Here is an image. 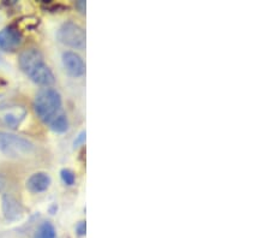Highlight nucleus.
<instances>
[{"label":"nucleus","instance_id":"obj_1","mask_svg":"<svg viewBox=\"0 0 270 238\" xmlns=\"http://www.w3.org/2000/svg\"><path fill=\"white\" fill-rule=\"evenodd\" d=\"M19 66L34 83L42 87H51L55 82V77L45 58L38 50L29 48L19 55Z\"/></svg>","mask_w":270,"mask_h":238},{"label":"nucleus","instance_id":"obj_2","mask_svg":"<svg viewBox=\"0 0 270 238\" xmlns=\"http://www.w3.org/2000/svg\"><path fill=\"white\" fill-rule=\"evenodd\" d=\"M61 96L54 88L46 87L38 90L35 95L34 110L42 122L48 124L60 113Z\"/></svg>","mask_w":270,"mask_h":238},{"label":"nucleus","instance_id":"obj_3","mask_svg":"<svg viewBox=\"0 0 270 238\" xmlns=\"http://www.w3.org/2000/svg\"><path fill=\"white\" fill-rule=\"evenodd\" d=\"M0 151L11 158H24L34 153V143L15 133L0 131Z\"/></svg>","mask_w":270,"mask_h":238},{"label":"nucleus","instance_id":"obj_4","mask_svg":"<svg viewBox=\"0 0 270 238\" xmlns=\"http://www.w3.org/2000/svg\"><path fill=\"white\" fill-rule=\"evenodd\" d=\"M57 38L65 46L74 50H84L87 46V35L84 29L74 22H65L60 25Z\"/></svg>","mask_w":270,"mask_h":238},{"label":"nucleus","instance_id":"obj_5","mask_svg":"<svg viewBox=\"0 0 270 238\" xmlns=\"http://www.w3.org/2000/svg\"><path fill=\"white\" fill-rule=\"evenodd\" d=\"M25 116H27V111L21 106L0 107V123L10 129L18 128Z\"/></svg>","mask_w":270,"mask_h":238},{"label":"nucleus","instance_id":"obj_6","mask_svg":"<svg viewBox=\"0 0 270 238\" xmlns=\"http://www.w3.org/2000/svg\"><path fill=\"white\" fill-rule=\"evenodd\" d=\"M63 65L66 73L72 77H82L86 74V64L80 54L76 52L66 51L61 57Z\"/></svg>","mask_w":270,"mask_h":238},{"label":"nucleus","instance_id":"obj_7","mask_svg":"<svg viewBox=\"0 0 270 238\" xmlns=\"http://www.w3.org/2000/svg\"><path fill=\"white\" fill-rule=\"evenodd\" d=\"M22 37L21 31L15 27H8L0 30V48L3 51H14L21 46Z\"/></svg>","mask_w":270,"mask_h":238},{"label":"nucleus","instance_id":"obj_8","mask_svg":"<svg viewBox=\"0 0 270 238\" xmlns=\"http://www.w3.org/2000/svg\"><path fill=\"white\" fill-rule=\"evenodd\" d=\"M2 207L3 213L9 221H17L23 217V207L19 203L17 198H15L12 195L5 194L2 198Z\"/></svg>","mask_w":270,"mask_h":238},{"label":"nucleus","instance_id":"obj_9","mask_svg":"<svg viewBox=\"0 0 270 238\" xmlns=\"http://www.w3.org/2000/svg\"><path fill=\"white\" fill-rule=\"evenodd\" d=\"M52 183L50 175L46 172H36L32 174L27 181V189L29 191L38 194V192L46 191Z\"/></svg>","mask_w":270,"mask_h":238},{"label":"nucleus","instance_id":"obj_10","mask_svg":"<svg viewBox=\"0 0 270 238\" xmlns=\"http://www.w3.org/2000/svg\"><path fill=\"white\" fill-rule=\"evenodd\" d=\"M48 125H50V128L53 130L54 132H66L67 130H69V119H67V117L65 116L64 113H59V115L54 117V118L48 123Z\"/></svg>","mask_w":270,"mask_h":238},{"label":"nucleus","instance_id":"obj_11","mask_svg":"<svg viewBox=\"0 0 270 238\" xmlns=\"http://www.w3.org/2000/svg\"><path fill=\"white\" fill-rule=\"evenodd\" d=\"M57 237V232H55L54 226L50 221H45L42 223L38 229L35 232L34 238H55Z\"/></svg>","mask_w":270,"mask_h":238},{"label":"nucleus","instance_id":"obj_12","mask_svg":"<svg viewBox=\"0 0 270 238\" xmlns=\"http://www.w3.org/2000/svg\"><path fill=\"white\" fill-rule=\"evenodd\" d=\"M60 177H61V181H63L66 185H73L74 182H76V176H74L73 172L69 168L61 169Z\"/></svg>","mask_w":270,"mask_h":238},{"label":"nucleus","instance_id":"obj_13","mask_svg":"<svg viewBox=\"0 0 270 238\" xmlns=\"http://www.w3.org/2000/svg\"><path fill=\"white\" fill-rule=\"evenodd\" d=\"M86 138H87V132L86 131L81 132L80 135L77 136V139L74 140V142H73V147H74V148H77V147L84 145V142H86Z\"/></svg>","mask_w":270,"mask_h":238},{"label":"nucleus","instance_id":"obj_14","mask_svg":"<svg viewBox=\"0 0 270 238\" xmlns=\"http://www.w3.org/2000/svg\"><path fill=\"white\" fill-rule=\"evenodd\" d=\"M76 232L78 236H84L87 232V224L86 221H80L76 226Z\"/></svg>","mask_w":270,"mask_h":238},{"label":"nucleus","instance_id":"obj_15","mask_svg":"<svg viewBox=\"0 0 270 238\" xmlns=\"http://www.w3.org/2000/svg\"><path fill=\"white\" fill-rule=\"evenodd\" d=\"M76 6L78 9H80L81 12H84L86 11V6H87V3L84 2V0H80V2H77Z\"/></svg>","mask_w":270,"mask_h":238},{"label":"nucleus","instance_id":"obj_16","mask_svg":"<svg viewBox=\"0 0 270 238\" xmlns=\"http://www.w3.org/2000/svg\"><path fill=\"white\" fill-rule=\"evenodd\" d=\"M5 185H6V181H5V178H3L2 176H0V192H2L3 190H4Z\"/></svg>","mask_w":270,"mask_h":238},{"label":"nucleus","instance_id":"obj_17","mask_svg":"<svg viewBox=\"0 0 270 238\" xmlns=\"http://www.w3.org/2000/svg\"><path fill=\"white\" fill-rule=\"evenodd\" d=\"M5 84H6V81H5V80H3V78L0 77V87L5 86Z\"/></svg>","mask_w":270,"mask_h":238}]
</instances>
